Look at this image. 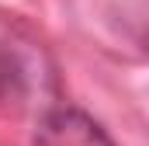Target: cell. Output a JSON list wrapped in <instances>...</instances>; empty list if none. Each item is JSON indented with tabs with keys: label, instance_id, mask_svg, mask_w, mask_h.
Instances as JSON below:
<instances>
[{
	"label": "cell",
	"instance_id": "1",
	"mask_svg": "<svg viewBox=\"0 0 149 146\" xmlns=\"http://www.w3.org/2000/svg\"><path fill=\"white\" fill-rule=\"evenodd\" d=\"M35 146H114V139L80 108H52L35 132Z\"/></svg>",
	"mask_w": 149,
	"mask_h": 146
}]
</instances>
